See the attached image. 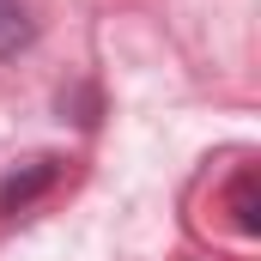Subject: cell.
<instances>
[{
	"mask_svg": "<svg viewBox=\"0 0 261 261\" xmlns=\"http://www.w3.org/2000/svg\"><path fill=\"white\" fill-rule=\"evenodd\" d=\"M37 31H43V18H37L31 0H0V61L24 55L37 43Z\"/></svg>",
	"mask_w": 261,
	"mask_h": 261,
	"instance_id": "obj_2",
	"label": "cell"
},
{
	"mask_svg": "<svg viewBox=\"0 0 261 261\" xmlns=\"http://www.w3.org/2000/svg\"><path fill=\"white\" fill-rule=\"evenodd\" d=\"M237 225H243V231H261L255 225V176L237 182Z\"/></svg>",
	"mask_w": 261,
	"mask_h": 261,
	"instance_id": "obj_3",
	"label": "cell"
},
{
	"mask_svg": "<svg viewBox=\"0 0 261 261\" xmlns=\"http://www.w3.org/2000/svg\"><path fill=\"white\" fill-rule=\"evenodd\" d=\"M61 170H67V158H55V152H43V158H31V164H18L6 182H0V213L6 219H18V213H31L37 200L49 195L55 182H61Z\"/></svg>",
	"mask_w": 261,
	"mask_h": 261,
	"instance_id": "obj_1",
	"label": "cell"
}]
</instances>
